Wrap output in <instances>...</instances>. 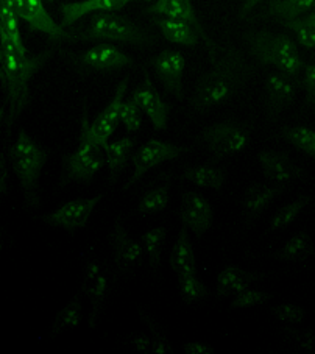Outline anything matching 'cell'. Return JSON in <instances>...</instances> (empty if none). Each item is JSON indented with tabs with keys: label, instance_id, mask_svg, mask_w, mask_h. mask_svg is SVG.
Returning <instances> with one entry per match:
<instances>
[{
	"label": "cell",
	"instance_id": "obj_14",
	"mask_svg": "<svg viewBox=\"0 0 315 354\" xmlns=\"http://www.w3.org/2000/svg\"><path fill=\"white\" fill-rule=\"evenodd\" d=\"M75 63L86 71H117L125 69V67H131L133 59L128 55L119 50L116 46L108 44V42H102L90 47L82 55L75 57Z\"/></svg>",
	"mask_w": 315,
	"mask_h": 354
},
{
	"label": "cell",
	"instance_id": "obj_32",
	"mask_svg": "<svg viewBox=\"0 0 315 354\" xmlns=\"http://www.w3.org/2000/svg\"><path fill=\"white\" fill-rule=\"evenodd\" d=\"M169 187L171 186H169V183H166V185L153 187L145 192L141 201H139L137 211L144 216L160 214V212L164 211L169 205V198H171V195H169Z\"/></svg>",
	"mask_w": 315,
	"mask_h": 354
},
{
	"label": "cell",
	"instance_id": "obj_1",
	"mask_svg": "<svg viewBox=\"0 0 315 354\" xmlns=\"http://www.w3.org/2000/svg\"><path fill=\"white\" fill-rule=\"evenodd\" d=\"M211 69L198 77L191 97V106L195 111H208L223 105L240 93L250 80L254 69L248 64L238 48H220Z\"/></svg>",
	"mask_w": 315,
	"mask_h": 354
},
{
	"label": "cell",
	"instance_id": "obj_40",
	"mask_svg": "<svg viewBox=\"0 0 315 354\" xmlns=\"http://www.w3.org/2000/svg\"><path fill=\"white\" fill-rule=\"evenodd\" d=\"M271 313H274L278 320L283 323H290V325H298L305 319V309L290 303L278 304V306L271 309Z\"/></svg>",
	"mask_w": 315,
	"mask_h": 354
},
{
	"label": "cell",
	"instance_id": "obj_10",
	"mask_svg": "<svg viewBox=\"0 0 315 354\" xmlns=\"http://www.w3.org/2000/svg\"><path fill=\"white\" fill-rule=\"evenodd\" d=\"M103 195H95L93 198H75L64 203L50 214L41 217V221L46 225L55 228H63L69 233L84 228L89 222L90 216L95 209V206L100 203Z\"/></svg>",
	"mask_w": 315,
	"mask_h": 354
},
{
	"label": "cell",
	"instance_id": "obj_12",
	"mask_svg": "<svg viewBox=\"0 0 315 354\" xmlns=\"http://www.w3.org/2000/svg\"><path fill=\"white\" fill-rule=\"evenodd\" d=\"M150 64L167 93L172 94L175 99L183 100V75L186 69L184 55L178 50L166 48L151 58Z\"/></svg>",
	"mask_w": 315,
	"mask_h": 354
},
{
	"label": "cell",
	"instance_id": "obj_21",
	"mask_svg": "<svg viewBox=\"0 0 315 354\" xmlns=\"http://www.w3.org/2000/svg\"><path fill=\"white\" fill-rule=\"evenodd\" d=\"M82 289L84 295L89 298L90 306H93V313L89 315V326L94 328L108 290V278L100 270V266L97 264V261H90L86 266Z\"/></svg>",
	"mask_w": 315,
	"mask_h": 354
},
{
	"label": "cell",
	"instance_id": "obj_34",
	"mask_svg": "<svg viewBox=\"0 0 315 354\" xmlns=\"http://www.w3.org/2000/svg\"><path fill=\"white\" fill-rule=\"evenodd\" d=\"M311 201L312 198L309 197V195H301V197L292 201V203L280 207V209L275 212V216L271 217L269 231H278L289 227L290 223L295 222V218L301 214L303 209H305Z\"/></svg>",
	"mask_w": 315,
	"mask_h": 354
},
{
	"label": "cell",
	"instance_id": "obj_33",
	"mask_svg": "<svg viewBox=\"0 0 315 354\" xmlns=\"http://www.w3.org/2000/svg\"><path fill=\"white\" fill-rule=\"evenodd\" d=\"M166 236H167V230L164 227L149 230L141 236L142 247L149 256V264L153 270H158V267L161 264V254H162V247H164Z\"/></svg>",
	"mask_w": 315,
	"mask_h": 354
},
{
	"label": "cell",
	"instance_id": "obj_6",
	"mask_svg": "<svg viewBox=\"0 0 315 354\" xmlns=\"http://www.w3.org/2000/svg\"><path fill=\"white\" fill-rule=\"evenodd\" d=\"M82 41H111L131 46H150L153 36L133 22L126 16L116 13H95L88 28L77 36Z\"/></svg>",
	"mask_w": 315,
	"mask_h": 354
},
{
	"label": "cell",
	"instance_id": "obj_42",
	"mask_svg": "<svg viewBox=\"0 0 315 354\" xmlns=\"http://www.w3.org/2000/svg\"><path fill=\"white\" fill-rule=\"evenodd\" d=\"M144 319H145V317H144ZM145 320H147L149 326L151 329V335H153V345H151V351H153V353H169V351H171V345H169V342H167L164 335L156 331L155 325L149 319H145Z\"/></svg>",
	"mask_w": 315,
	"mask_h": 354
},
{
	"label": "cell",
	"instance_id": "obj_45",
	"mask_svg": "<svg viewBox=\"0 0 315 354\" xmlns=\"http://www.w3.org/2000/svg\"><path fill=\"white\" fill-rule=\"evenodd\" d=\"M47 2H53V0H47Z\"/></svg>",
	"mask_w": 315,
	"mask_h": 354
},
{
	"label": "cell",
	"instance_id": "obj_35",
	"mask_svg": "<svg viewBox=\"0 0 315 354\" xmlns=\"http://www.w3.org/2000/svg\"><path fill=\"white\" fill-rule=\"evenodd\" d=\"M83 309H82V301L80 298L75 297L74 300H72L68 306L63 308L55 317V322H53V326H52V335L55 337V335L61 334L66 329H72V328H77L78 325L82 323L83 319Z\"/></svg>",
	"mask_w": 315,
	"mask_h": 354
},
{
	"label": "cell",
	"instance_id": "obj_17",
	"mask_svg": "<svg viewBox=\"0 0 315 354\" xmlns=\"http://www.w3.org/2000/svg\"><path fill=\"white\" fill-rule=\"evenodd\" d=\"M133 99L144 111V114L149 115L151 124H153L155 130H166L167 120H169V111H171V105L161 99L160 93L151 83V78L149 77L147 71L144 69V80L137 84V88L133 93Z\"/></svg>",
	"mask_w": 315,
	"mask_h": 354
},
{
	"label": "cell",
	"instance_id": "obj_31",
	"mask_svg": "<svg viewBox=\"0 0 315 354\" xmlns=\"http://www.w3.org/2000/svg\"><path fill=\"white\" fill-rule=\"evenodd\" d=\"M281 136L295 149L301 150L303 153L312 156L315 160V130L305 125L286 127L283 128Z\"/></svg>",
	"mask_w": 315,
	"mask_h": 354
},
{
	"label": "cell",
	"instance_id": "obj_18",
	"mask_svg": "<svg viewBox=\"0 0 315 354\" xmlns=\"http://www.w3.org/2000/svg\"><path fill=\"white\" fill-rule=\"evenodd\" d=\"M258 161L265 180L276 186H287L289 183L298 180L303 174V170L296 166L292 158L283 151L262 150L258 153Z\"/></svg>",
	"mask_w": 315,
	"mask_h": 354
},
{
	"label": "cell",
	"instance_id": "obj_22",
	"mask_svg": "<svg viewBox=\"0 0 315 354\" xmlns=\"http://www.w3.org/2000/svg\"><path fill=\"white\" fill-rule=\"evenodd\" d=\"M283 191V186L271 187L267 185H260V183H253V185L248 186L244 198H242V212H244L245 221L250 223L259 217Z\"/></svg>",
	"mask_w": 315,
	"mask_h": 354
},
{
	"label": "cell",
	"instance_id": "obj_24",
	"mask_svg": "<svg viewBox=\"0 0 315 354\" xmlns=\"http://www.w3.org/2000/svg\"><path fill=\"white\" fill-rule=\"evenodd\" d=\"M260 274L242 270L239 267H227L217 278V295L219 297H236L240 292L248 289L253 281H258Z\"/></svg>",
	"mask_w": 315,
	"mask_h": 354
},
{
	"label": "cell",
	"instance_id": "obj_20",
	"mask_svg": "<svg viewBox=\"0 0 315 354\" xmlns=\"http://www.w3.org/2000/svg\"><path fill=\"white\" fill-rule=\"evenodd\" d=\"M131 2H150V0H82V2H68L59 5L61 27L68 28L77 21L90 13H114L122 10Z\"/></svg>",
	"mask_w": 315,
	"mask_h": 354
},
{
	"label": "cell",
	"instance_id": "obj_38",
	"mask_svg": "<svg viewBox=\"0 0 315 354\" xmlns=\"http://www.w3.org/2000/svg\"><path fill=\"white\" fill-rule=\"evenodd\" d=\"M142 114L144 111L141 106L137 105L136 100L131 99L124 102L122 106V115H120V122H122L125 130L128 133H136L142 125Z\"/></svg>",
	"mask_w": 315,
	"mask_h": 354
},
{
	"label": "cell",
	"instance_id": "obj_15",
	"mask_svg": "<svg viewBox=\"0 0 315 354\" xmlns=\"http://www.w3.org/2000/svg\"><path fill=\"white\" fill-rule=\"evenodd\" d=\"M181 223L197 237H202L213 225V206L198 192H184L180 206Z\"/></svg>",
	"mask_w": 315,
	"mask_h": 354
},
{
	"label": "cell",
	"instance_id": "obj_3",
	"mask_svg": "<svg viewBox=\"0 0 315 354\" xmlns=\"http://www.w3.org/2000/svg\"><path fill=\"white\" fill-rule=\"evenodd\" d=\"M248 52L259 64L274 66L278 71L296 77L305 67L296 42L287 35L256 30L244 35Z\"/></svg>",
	"mask_w": 315,
	"mask_h": 354
},
{
	"label": "cell",
	"instance_id": "obj_41",
	"mask_svg": "<svg viewBox=\"0 0 315 354\" xmlns=\"http://www.w3.org/2000/svg\"><path fill=\"white\" fill-rule=\"evenodd\" d=\"M303 86H305V91H306V103L307 105H314L315 103V63L305 66Z\"/></svg>",
	"mask_w": 315,
	"mask_h": 354
},
{
	"label": "cell",
	"instance_id": "obj_13",
	"mask_svg": "<svg viewBox=\"0 0 315 354\" xmlns=\"http://www.w3.org/2000/svg\"><path fill=\"white\" fill-rule=\"evenodd\" d=\"M296 95L295 77L286 72H270L265 80V109L269 119H276L290 106Z\"/></svg>",
	"mask_w": 315,
	"mask_h": 354
},
{
	"label": "cell",
	"instance_id": "obj_29",
	"mask_svg": "<svg viewBox=\"0 0 315 354\" xmlns=\"http://www.w3.org/2000/svg\"><path fill=\"white\" fill-rule=\"evenodd\" d=\"M0 32L7 35L22 53H28L26 44H23L19 28V16L15 10L13 0H0Z\"/></svg>",
	"mask_w": 315,
	"mask_h": 354
},
{
	"label": "cell",
	"instance_id": "obj_36",
	"mask_svg": "<svg viewBox=\"0 0 315 354\" xmlns=\"http://www.w3.org/2000/svg\"><path fill=\"white\" fill-rule=\"evenodd\" d=\"M284 27L294 32L296 41L303 47L315 48V13L307 15L305 17H298L295 21L284 22Z\"/></svg>",
	"mask_w": 315,
	"mask_h": 354
},
{
	"label": "cell",
	"instance_id": "obj_44",
	"mask_svg": "<svg viewBox=\"0 0 315 354\" xmlns=\"http://www.w3.org/2000/svg\"><path fill=\"white\" fill-rule=\"evenodd\" d=\"M260 2H264V0H245L244 5H242V10H240V15L239 17H245L250 11L256 7V5H259Z\"/></svg>",
	"mask_w": 315,
	"mask_h": 354
},
{
	"label": "cell",
	"instance_id": "obj_30",
	"mask_svg": "<svg viewBox=\"0 0 315 354\" xmlns=\"http://www.w3.org/2000/svg\"><path fill=\"white\" fill-rule=\"evenodd\" d=\"M315 10V0H274L269 5L267 15L284 22L298 19L301 15Z\"/></svg>",
	"mask_w": 315,
	"mask_h": 354
},
{
	"label": "cell",
	"instance_id": "obj_37",
	"mask_svg": "<svg viewBox=\"0 0 315 354\" xmlns=\"http://www.w3.org/2000/svg\"><path fill=\"white\" fill-rule=\"evenodd\" d=\"M178 288L181 298H183L187 304L202 301L204 297H208V289H206V286L197 278V274H178Z\"/></svg>",
	"mask_w": 315,
	"mask_h": 354
},
{
	"label": "cell",
	"instance_id": "obj_19",
	"mask_svg": "<svg viewBox=\"0 0 315 354\" xmlns=\"http://www.w3.org/2000/svg\"><path fill=\"white\" fill-rule=\"evenodd\" d=\"M110 242L114 253V262H116L120 272L131 273L136 267H139L145 250L141 243L128 234L120 218H117L116 223H114V231L110 236Z\"/></svg>",
	"mask_w": 315,
	"mask_h": 354
},
{
	"label": "cell",
	"instance_id": "obj_28",
	"mask_svg": "<svg viewBox=\"0 0 315 354\" xmlns=\"http://www.w3.org/2000/svg\"><path fill=\"white\" fill-rule=\"evenodd\" d=\"M183 180L192 183L198 187H208L219 191L225 183V172L222 169L213 166V164H202L184 170Z\"/></svg>",
	"mask_w": 315,
	"mask_h": 354
},
{
	"label": "cell",
	"instance_id": "obj_4",
	"mask_svg": "<svg viewBox=\"0 0 315 354\" xmlns=\"http://www.w3.org/2000/svg\"><path fill=\"white\" fill-rule=\"evenodd\" d=\"M106 164L105 149L94 139L88 122V102H83L80 139L77 149L63 158V175L59 185L64 186L72 181L89 183L95 174Z\"/></svg>",
	"mask_w": 315,
	"mask_h": 354
},
{
	"label": "cell",
	"instance_id": "obj_43",
	"mask_svg": "<svg viewBox=\"0 0 315 354\" xmlns=\"http://www.w3.org/2000/svg\"><path fill=\"white\" fill-rule=\"evenodd\" d=\"M184 351L187 354H211L214 353V348L206 344H200V342H191V344L184 345Z\"/></svg>",
	"mask_w": 315,
	"mask_h": 354
},
{
	"label": "cell",
	"instance_id": "obj_5",
	"mask_svg": "<svg viewBox=\"0 0 315 354\" xmlns=\"http://www.w3.org/2000/svg\"><path fill=\"white\" fill-rule=\"evenodd\" d=\"M8 161L13 172L21 183L23 197L28 206L38 205L39 176L47 161V151L36 144L26 130L19 131V136L8 149Z\"/></svg>",
	"mask_w": 315,
	"mask_h": 354
},
{
	"label": "cell",
	"instance_id": "obj_8",
	"mask_svg": "<svg viewBox=\"0 0 315 354\" xmlns=\"http://www.w3.org/2000/svg\"><path fill=\"white\" fill-rule=\"evenodd\" d=\"M184 151H187L184 147H180V145H175L171 142H164V140H147V142L142 144L141 147L135 151V155L131 158L135 172H133L128 181L125 183L124 191L130 189L136 181L141 180L149 170L160 166L162 162L177 160V158L183 155Z\"/></svg>",
	"mask_w": 315,
	"mask_h": 354
},
{
	"label": "cell",
	"instance_id": "obj_11",
	"mask_svg": "<svg viewBox=\"0 0 315 354\" xmlns=\"http://www.w3.org/2000/svg\"><path fill=\"white\" fill-rule=\"evenodd\" d=\"M15 10L19 19L26 21L30 30L46 33L53 39L75 41L77 36L66 32L61 24H57L44 7V0H13Z\"/></svg>",
	"mask_w": 315,
	"mask_h": 354
},
{
	"label": "cell",
	"instance_id": "obj_16",
	"mask_svg": "<svg viewBox=\"0 0 315 354\" xmlns=\"http://www.w3.org/2000/svg\"><path fill=\"white\" fill-rule=\"evenodd\" d=\"M130 78L125 77L122 82L119 83L114 93L113 100L108 103L106 108L97 115L95 120L90 124V133H93L94 139L99 142L103 149L110 144V138L113 133L116 131V128L120 124V115H122V106H124V95L128 88Z\"/></svg>",
	"mask_w": 315,
	"mask_h": 354
},
{
	"label": "cell",
	"instance_id": "obj_27",
	"mask_svg": "<svg viewBox=\"0 0 315 354\" xmlns=\"http://www.w3.org/2000/svg\"><path fill=\"white\" fill-rule=\"evenodd\" d=\"M314 241L306 231H300L295 236L290 237L286 245L281 247L274 254L276 259L286 262H303L314 254Z\"/></svg>",
	"mask_w": 315,
	"mask_h": 354
},
{
	"label": "cell",
	"instance_id": "obj_7",
	"mask_svg": "<svg viewBox=\"0 0 315 354\" xmlns=\"http://www.w3.org/2000/svg\"><path fill=\"white\" fill-rule=\"evenodd\" d=\"M200 138L216 161L238 155L250 144V131L236 122H220L206 127Z\"/></svg>",
	"mask_w": 315,
	"mask_h": 354
},
{
	"label": "cell",
	"instance_id": "obj_2",
	"mask_svg": "<svg viewBox=\"0 0 315 354\" xmlns=\"http://www.w3.org/2000/svg\"><path fill=\"white\" fill-rule=\"evenodd\" d=\"M50 57V48H46L38 55L28 57V53H22L7 35L0 32L2 83L5 93H7V99H5V105H7L5 125H7L8 133L30 100V80Z\"/></svg>",
	"mask_w": 315,
	"mask_h": 354
},
{
	"label": "cell",
	"instance_id": "obj_23",
	"mask_svg": "<svg viewBox=\"0 0 315 354\" xmlns=\"http://www.w3.org/2000/svg\"><path fill=\"white\" fill-rule=\"evenodd\" d=\"M153 24L161 30V33L169 42L178 46L193 47L198 44L200 33L193 28L189 22L172 19V17H153Z\"/></svg>",
	"mask_w": 315,
	"mask_h": 354
},
{
	"label": "cell",
	"instance_id": "obj_39",
	"mask_svg": "<svg viewBox=\"0 0 315 354\" xmlns=\"http://www.w3.org/2000/svg\"><path fill=\"white\" fill-rule=\"evenodd\" d=\"M269 300H271V294H267V292L245 289L244 292H240V294L234 297V300L231 301V308H236V309L254 308L262 303H267Z\"/></svg>",
	"mask_w": 315,
	"mask_h": 354
},
{
	"label": "cell",
	"instance_id": "obj_26",
	"mask_svg": "<svg viewBox=\"0 0 315 354\" xmlns=\"http://www.w3.org/2000/svg\"><path fill=\"white\" fill-rule=\"evenodd\" d=\"M135 151V140L131 138H124L114 142L108 144L105 147L106 153V164L110 169V183L114 185L120 178V174L124 172L126 164L133 158Z\"/></svg>",
	"mask_w": 315,
	"mask_h": 354
},
{
	"label": "cell",
	"instance_id": "obj_9",
	"mask_svg": "<svg viewBox=\"0 0 315 354\" xmlns=\"http://www.w3.org/2000/svg\"><path fill=\"white\" fill-rule=\"evenodd\" d=\"M144 13L162 16V17H172V19L189 22L191 26L200 33V38L203 39L206 47H208L209 59L214 61L217 58V55H219L222 47L217 46L216 42L209 38L208 33L204 32V28L198 21L197 11L193 8L192 0H156L153 5H150V7L144 10Z\"/></svg>",
	"mask_w": 315,
	"mask_h": 354
},
{
	"label": "cell",
	"instance_id": "obj_25",
	"mask_svg": "<svg viewBox=\"0 0 315 354\" xmlns=\"http://www.w3.org/2000/svg\"><path fill=\"white\" fill-rule=\"evenodd\" d=\"M171 267L177 274L183 273H192L197 274V264H195V254H193V247L187 234V227H181L178 239L175 241L172 253H171Z\"/></svg>",
	"mask_w": 315,
	"mask_h": 354
}]
</instances>
